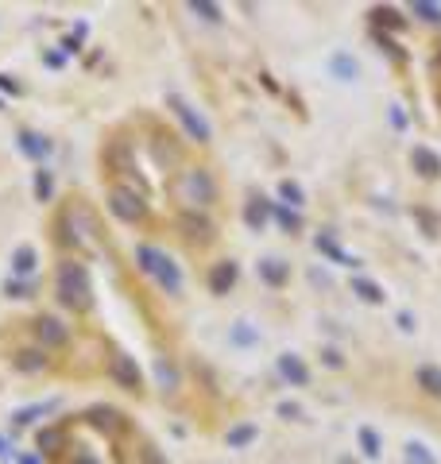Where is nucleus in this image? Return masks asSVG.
I'll use <instances>...</instances> for the list:
<instances>
[{
  "instance_id": "obj_1",
  "label": "nucleus",
  "mask_w": 441,
  "mask_h": 464,
  "mask_svg": "<svg viewBox=\"0 0 441 464\" xmlns=\"http://www.w3.org/2000/svg\"><path fill=\"white\" fill-rule=\"evenodd\" d=\"M136 260H140V267L167 290V294H182V271L175 267V260H170L167 252H159V248H151V244H140L136 248Z\"/></svg>"
},
{
  "instance_id": "obj_2",
  "label": "nucleus",
  "mask_w": 441,
  "mask_h": 464,
  "mask_svg": "<svg viewBox=\"0 0 441 464\" xmlns=\"http://www.w3.org/2000/svg\"><path fill=\"white\" fill-rule=\"evenodd\" d=\"M54 283H59V298L70 306V310H89V275H86L81 263L62 260Z\"/></svg>"
},
{
  "instance_id": "obj_3",
  "label": "nucleus",
  "mask_w": 441,
  "mask_h": 464,
  "mask_svg": "<svg viewBox=\"0 0 441 464\" xmlns=\"http://www.w3.org/2000/svg\"><path fill=\"white\" fill-rule=\"evenodd\" d=\"M178 194H182V202L194 205V213H198L201 205L217 202V182H213V174L209 170L190 167V170H182V178H178Z\"/></svg>"
},
{
  "instance_id": "obj_4",
  "label": "nucleus",
  "mask_w": 441,
  "mask_h": 464,
  "mask_svg": "<svg viewBox=\"0 0 441 464\" xmlns=\"http://www.w3.org/2000/svg\"><path fill=\"white\" fill-rule=\"evenodd\" d=\"M109 209H112V217H120V221H128V225H136V221L147 217V197H140L136 190L112 186V190H109Z\"/></svg>"
},
{
  "instance_id": "obj_5",
  "label": "nucleus",
  "mask_w": 441,
  "mask_h": 464,
  "mask_svg": "<svg viewBox=\"0 0 441 464\" xmlns=\"http://www.w3.org/2000/svg\"><path fill=\"white\" fill-rule=\"evenodd\" d=\"M109 371H112V379H117L124 391H140L143 387V371H140V364L132 360V356H124V352H117L109 360Z\"/></svg>"
},
{
  "instance_id": "obj_6",
  "label": "nucleus",
  "mask_w": 441,
  "mask_h": 464,
  "mask_svg": "<svg viewBox=\"0 0 441 464\" xmlns=\"http://www.w3.org/2000/svg\"><path fill=\"white\" fill-rule=\"evenodd\" d=\"M178 228H182L186 240H194V244H209V240H213V221H209L206 213H194V209L178 213Z\"/></svg>"
},
{
  "instance_id": "obj_7",
  "label": "nucleus",
  "mask_w": 441,
  "mask_h": 464,
  "mask_svg": "<svg viewBox=\"0 0 441 464\" xmlns=\"http://www.w3.org/2000/svg\"><path fill=\"white\" fill-rule=\"evenodd\" d=\"M175 116L182 120V128L190 132V139H194V144H209V124L201 120V116L194 112L186 101H175Z\"/></svg>"
},
{
  "instance_id": "obj_8",
  "label": "nucleus",
  "mask_w": 441,
  "mask_h": 464,
  "mask_svg": "<svg viewBox=\"0 0 441 464\" xmlns=\"http://www.w3.org/2000/svg\"><path fill=\"white\" fill-rule=\"evenodd\" d=\"M35 333H39V341H47V344H54V348L70 341L66 325H62L59 318H39V321H35Z\"/></svg>"
},
{
  "instance_id": "obj_9",
  "label": "nucleus",
  "mask_w": 441,
  "mask_h": 464,
  "mask_svg": "<svg viewBox=\"0 0 441 464\" xmlns=\"http://www.w3.org/2000/svg\"><path fill=\"white\" fill-rule=\"evenodd\" d=\"M236 283V263H228V260H220L213 271H209V290L213 294H228Z\"/></svg>"
},
{
  "instance_id": "obj_10",
  "label": "nucleus",
  "mask_w": 441,
  "mask_h": 464,
  "mask_svg": "<svg viewBox=\"0 0 441 464\" xmlns=\"http://www.w3.org/2000/svg\"><path fill=\"white\" fill-rule=\"evenodd\" d=\"M89 422H93V426H101L105 434H124V414L120 410H109V406H97L93 414H89Z\"/></svg>"
},
{
  "instance_id": "obj_11",
  "label": "nucleus",
  "mask_w": 441,
  "mask_h": 464,
  "mask_svg": "<svg viewBox=\"0 0 441 464\" xmlns=\"http://www.w3.org/2000/svg\"><path fill=\"white\" fill-rule=\"evenodd\" d=\"M12 364H16L20 371H43V368H47V356L39 352V348H20V352L12 356Z\"/></svg>"
},
{
  "instance_id": "obj_12",
  "label": "nucleus",
  "mask_w": 441,
  "mask_h": 464,
  "mask_svg": "<svg viewBox=\"0 0 441 464\" xmlns=\"http://www.w3.org/2000/svg\"><path fill=\"white\" fill-rule=\"evenodd\" d=\"M418 387L426 395H434V399H441V368H434V364H422V368H418Z\"/></svg>"
},
{
  "instance_id": "obj_13",
  "label": "nucleus",
  "mask_w": 441,
  "mask_h": 464,
  "mask_svg": "<svg viewBox=\"0 0 441 464\" xmlns=\"http://www.w3.org/2000/svg\"><path fill=\"white\" fill-rule=\"evenodd\" d=\"M414 167H418V174H426V178H437V174H441V159L430 151V147H418V151H414Z\"/></svg>"
},
{
  "instance_id": "obj_14",
  "label": "nucleus",
  "mask_w": 441,
  "mask_h": 464,
  "mask_svg": "<svg viewBox=\"0 0 441 464\" xmlns=\"http://www.w3.org/2000/svg\"><path fill=\"white\" fill-rule=\"evenodd\" d=\"M279 371H283V379H290V383H306L310 379L306 364L294 360V356H279Z\"/></svg>"
},
{
  "instance_id": "obj_15",
  "label": "nucleus",
  "mask_w": 441,
  "mask_h": 464,
  "mask_svg": "<svg viewBox=\"0 0 441 464\" xmlns=\"http://www.w3.org/2000/svg\"><path fill=\"white\" fill-rule=\"evenodd\" d=\"M20 147L31 155V159H43V155L51 151V144H47L43 136H35V132H20Z\"/></svg>"
},
{
  "instance_id": "obj_16",
  "label": "nucleus",
  "mask_w": 441,
  "mask_h": 464,
  "mask_svg": "<svg viewBox=\"0 0 441 464\" xmlns=\"http://www.w3.org/2000/svg\"><path fill=\"white\" fill-rule=\"evenodd\" d=\"M259 275H264L271 286H283V283H287V263H283V260H264Z\"/></svg>"
},
{
  "instance_id": "obj_17",
  "label": "nucleus",
  "mask_w": 441,
  "mask_h": 464,
  "mask_svg": "<svg viewBox=\"0 0 441 464\" xmlns=\"http://www.w3.org/2000/svg\"><path fill=\"white\" fill-rule=\"evenodd\" d=\"M244 221H248L252 228H264V221H267V202H259V197H252V202L244 205Z\"/></svg>"
},
{
  "instance_id": "obj_18",
  "label": "nucleus",
  "mask_w": 441,
  "mask_h": 464,
  "mask_svg": "<svg viewBox=\"0 0 441 464\" xmlns=\"http://www.w3.org/2000/svg\"><path fill=\"white\" fill-rule=\"evenodd\" d=\"M353 290L364 298V302H372V306H380V302H383V290L375 286V283H368V279H356V283H353Z\"/></svg>"
},
{
  "instance_id": "obj_19",
  "label": "nucleus",
  "mask_w": 441,
  "mask_h": 464,
  "mask_svg": "<svg viewBox=\"0 0 441 464\" xmlns=\"http://www.w3.org/2000/svg\"><path fill=\"white\" fill-rule=\"evenodd\" d=\"M406 464H434V453H430L426 445L411 441V445H406Z\"/></svg>"
},
{
  "instance_id": "obj_20",
  "label": "nucleus",
  "mask_w": 441,
  "mask_h": 464,
  "mask_svg": "<svg viewBox=\"0 0 441 464\" xmlns=\"http://www.w3.org/2000/svg\"><path fill=\"white\" fill-rule=\"evenodd\" d=\"M12 267H16V271H20V275H28V271H31V267H35V248H28V244H23V248H20V252H16V260H12Z\"/></svg>"
},
{
  "instance_id": "obj_21",
  "label": "nucleus",
  "mask_w": 441,
  "mask_h": 464,
  "mask_svg": "<svg viewBox=\"0 0 441 464\" xmlns=\"http://www.w3.org/2000/svg\"><path fill=\"white\" fill-rule=\"evenodd\" d=\"M62 441H66V437H62V429H47V434H39V449H43V453H54Z\"/></svg>"
},
{
  "instance_id": "obj_22",
  "label": "nucleus",
  "mask_w": 441,
  "mask_h": 464,
  "mask_svg": "<svg viewBox=\"0 0 441 464\" xmlns=\"http://www.w3.org/2000/svg\"><path fill=\"white\" fill-rule=\"evenodd\" d=\"M414 12H418L422 20H430V23H441V4H430V0L422 4V0H418V4H414Z\"/></svg>"
},
{
  "instance_id": "obj_23",
  "label": "nucleus",
  "mask_w": 441,
  "mask_h": 464,
  "mask_svg": "<svg viewBox=\"0 0 441 464\" xmlns=\"http://www.w3.org/2000/svg\"><path fill=\"white\" fill-rule=\"evenodd\" d=\"M360 441H364V453L368 457H380V437H375V429H360Z\"/></svg>"
},
{
  "instance_id": "obj_24",
  "label": "nucleus",
  "mask_w": 441,
  "mask_h": 464,
  "mask_svg": "<svg viewBox=\"0 0 441 464\" xmlns=\"http://www.w3.org/2000/svg\"><path fill=\"white\" fill-rule=\"evenodd\" d=\"M190 8H194L198 16H206V20H213V23L220 20V8H217V4H206V0H194Z\"/></svg>"
},
{
  "instance_id": "obj_25",
  "label": "nucleus",
  "mask_w": 441,
  "mask_h": 464,
  "mask_svg": "<svg viewBox=\"0 0 441 464\" xmlns=\"http://www.w3.org/2000/svg\"><path fill=\"white\" fill-rule=\"evenodd\" d=\"M333 70H337L341 78H356V66H353V58H345V54H337V58H333Z\"/></svg>"
},
{
  "instance_id": "obj_26",
  "label": "nucleus",
  "mask_w": 441,
  "mask_h": 464,
  "mask_svg": "<svg viewBox=\"0 0 441 464\" xmlns=\"http://www.w3.org/2000/svg\"><path fill=\"white\" fill-rule=\"evenodd\" d=\"M35 194H39V202H47V197H51V174H47V170L35 174Z\"/></svg>"
},
{
  "instance_id": "obj_27",
  "label": "nucleus",
  "mask_w": 441,
  "mask_h": 464,
  "mask_svg": "<svg viewBox=\"0 0 441 464\" xmlns=\"http://www.w3.org/2000/svg\"><path fill=\"white\" fill-rule=\"evenodd\" d=\"M252 437H256V426H240V429H233V434H228V441H233V445H248Z\"/></svg>"
},
{
  "instance_id": "obj_28",
  "label": "nucleus",
  "mask_w": 441,
  "mask_h": 464,
  "mask_svg": "<svg viewBox=\"0 0 441 464\" xmlns=\"http://www.w3.org/2000/svg\"><path fill=\"white\" fill-rule=\"evenodd\" d=\"M375 20H380V23H391V28H399V23H403V20H399V12H395V8H375Z\"/></svg>"
},
{
  "instance_id": "obj_29",
  "label": "nucleus",
  "mask_w": 441,
  "mask_h": 464,
  "mask_svg": "<svg viewBox=\"0 0 441 464\" xmlns=\"http://www.w3.org/2000/svg\"><path fill=\"white\" fill-rule=\"evenodd\" d=\"M279 194L287 197V205H298V202H302V190L294 186V182H283V186H279Z\"/></svg>"
},
{
  "instance_id": "obj_30",
  "label": "nucleus",
  "mask_w": 441,
  "mask_h": 464,
  "mask_svg": "<svg viewBox=\"0 0 441 464\" xmlns=\"http://www.w3.org/2000/svg\"><path fill=\"white\" fill-rule=\"evenodd\" d=\"M279 414H283V418H298V406H294V402H283Z\"/></svg>"
},
{
  "instance_id": "obj_31",
  "label": "nucleus",
  "mask_w": 441,
  "mask_h": 464,
  "mask_svg": "<svg viewBox=\"0 0 441 464\" xmlns=\"http://www.w3.org/2000/svg\"><path fill=\"white\" fill-rule=\"evenodd\" d=\"M8 294H16V298H28V286H23V283H8Z\"/></svg>"
},
{
  "instance_id": "obj_32",
  "label": "nucleus",
  "mask_w": 441,
  "mask_h": 464,
  "mask_svg": "<svg viewBox=\"0 0 441 464\" xmlns=\"http://www.w3.org/2000/svg\"><path fill=\"white\" fill-rule=\"evenodd\" d=\"M337 464H356V460H353V457H341V460H337Z\"/></svg>"
}]
</instances>
